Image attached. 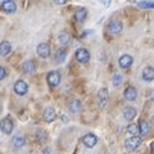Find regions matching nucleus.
Wrapping results in <instances>:
<instances>
[{
  "label": "nucleus",
  "mask_w": 154,
  "mask_h": 154,
  "mask_svg": "<svg viewBox=\"0 0 154 154\" xmlns=\"http://www.w3.org/2000/svg\"><path fill=\"white\" fill-rule=\"evenodd\" d=\"M36 51L38 57L44 58V59H46V58H49L50 54H51V49H50V45L46 44V42H40V44L37 45L36 48Z\"/></svg>",
  "instance_id": "obj_9"
},
{
  "label": "nucleus",
  "mask_w": 154,
  "mask_h": 154,
  "mask_svg": "<svg viewBox=\"0 0 154 154\" xmlns=\"http://www.w3.org/2000/svg\"><path fill=\"white\" fill-rule=\"evenodd\" d=\"M0 11L7 14H12L17 11V4L13 0H4L3 3H0Z\"/></svg>",
  "instance_id": "obj_8"
},
{
  "label": "nucleus",
  "mask_w": 154,
  "mask_h": 154,
  "mask_svg": "<svg viewBox=\"0 0 154 154\" xmlns=\"http://www.w3.org/2000/svg\"><path fill=\"white\" fill-rule=\"evenodd\" d=\"M141 143H143V139L140 136H131V137L126 139L125 146H126V149L128 152H134L141 145Z\"/></svg>",
  "instance_id": "obj_2"
},
{
  "label": "nucleus",
  "mask_w": 154,
  "mask_h": 154,
  "mask_svg": "<svg viewBox=\"0 0 154 154\" xmlns=\"http://www.w3.org/2000/svg\"><path fill=\"white\" fill-rule=\"evenodd\" d=\"M66 3H67V0H55V4H58V5H63Z\"/></svg>",
  "instance_id": "obj_29"
},
{
  "label": "nucleus",
  "mask_w": 154,
  "mask_h": 154,
  "mask_svg": "<svg viewBox=\"0 0 154 154\" xmlns=\"http://www.w3.org/2000/svg\"><path fill=\"white\" fill-rule=\"evenodd\" d=\"M137 5H139V7H141V8L152 9V8L154 7V3L150 2V0H149V2H139V3H137Z\"/></svg>",
  "instance_id": "obj_27"
},
{
  "label": "nucleus",
  "mask_w": 154,
  "mask_h": 154,
  "mask_svg": "<svg viewBox=\"0 0 154 154\" xmlns=\"http://www.w3.org/2000/svg\"><path fill=\"white\" fill-rule=\"evenodd\" d=\"M14 93H16L17 95L19 96H23V95H26L27 94V91H28V85L25 80H17L16 81V84H14Z\"/></svg>",
  "instance_id": "obj_7"
},
{
  "label": "nucleus",
  "mask_w": 154,
  "mask_h": 154,
  "mask_svg": "<svg viewBox=\"0 0 154 154\" xmlns=\"http://www.w3.org/2000/svg\"><path fill=\"white\" fill-rule=\"evenodd\" d=\"M75 57L79 63L86 64V63H89V60H90V51L86 49V48H79L75 53Z\"/></svg>",
  "instance_id": "obj_3"
},
{
  "label": "nucleus",
  "mask_w": 154,
  "mask_h": 154,
  "mask_svg": "<svg viewBox=\"0 0 154 154\" xmlns=\"http://www.w3.org/2000/svg\"><path fill=\"white\" fill-rule=\"evenodd\" d=\"M96 100H98V105L100 108H104L105 105L109 102V91L107 88H102L98 91V96H96Z\"/></svg>",
  "instance_id": "obj_6"
},
{
  "label": "nucleus",
  "mask_w": 154,
  "mask_h": 154,
  "mask_svg": "<svg viewBox=\"0 0 154 154\" xmlns=\"http://www.w3.org/2000/svg\"><path fill=\"white\" fill-rule=\"evenodd\" d=\"M122 30H123V23L119 19H113L107 26V31L110 35H119L122 32Z\"/></svg>",
  "instance_id": "obj_1"
},
{
  "label": "nucleus",
  "mask_w": 154,
  "mask_h": 154,
  "mask_svg": "<svg viewBox=\"0 0 154 154\" xmlns=\"http://www.w3.org/2000/svg\"><path fill=\"white\" fill-rule=\"evenodd\" d=\"M123 96H125V99L127 100V102H134V100H136L137 98V90L136 88H134V86H127L126 89H125L123 91Z\"/></svg>",
  "instance_id": "obj_13"
},
{
  "label": "nucleus",
  "mask_w": 154,
  "mask_h": 154,
  "mask_svg": "<svg viewBox=\"0 0 154 154\" xmlns=\"http://www.w3.org/2000/svg\"><path fill=\"white\" fill-rule=\"evenodd\" d=\"M122 114H123V118L126 119V121H132V119L137 116V110L135 109L134 107H130V105H128V107L123 108Z\"/></svg>",
  "instance_id": "obj_17"
},
{
  "label": "nucleus",
  "mask_w": 154,
  "mask_h": 154,
  "mask_svg": "<svg viewBox=\"0 0 154 154\" xmlns=\"http://www.w3.org/2000/svg\"><path fill=\"white\" fill-rule=\"evenodd\" d=\"M22 71H23V73H26V75H31V73H35V71H36V64H35V62L31 60V59H27L25 60L22 63Z\"/></svg>",
  "instance_id": "obj_15"
},
{
  "label": "nucleus",
  "mask_w": 154,
  "mask_h": 154,
  "mask_svg": "<svg viewBox=\"0 0 154 154\" xmlns=\"http://www.w3.org/2000/svg\"><path fill=\"white\" fill-rule=\"evenodd\" d=\"M58 41H59V44L63 45V46L68 45L69 42H71V33L67 32V31L60 32L59 35H58Z\"/></svg>",
  "instance_id": "obj_21"
},
{
  "label": "nucleus",
  "mask_w": 154,
  "mask_h": 154,
  "mask_svg": "<svg viewBox=\"0 0 154 154\" xmlns=\"http://www.w3.org/2000/svg\"><path fill=\"white\" fill-rule=\"evenodd\" d=\"M67 58V50L64 48H59L55 53V62L57 63H63Z\"/></svg>",
  "instance_id": "obj_23"
},
{
  "label": "nucleus",
  "mask_w": 154,
  "mask_h": 154,
  "mask_svg": "<svg viewBox=\"0 0 154 154\" xmlns=\"http://www.w3.org/2000/svg\"><path fill=\"white\" fill-rule=\"evenodd\" d=\"M49 152H50V149H44V154H49Z\"/></svg>",
  "instance_id": "obj_30"
},
{
  "label": "nucleus",
  "mask_w": 154,
  "mask_h": 154,
  "mask_svg": "<svg viewBox=\"0 0 154 154\" xmlns=\"http://www.w3.org/2000/svg\"><path fill=\"white\" fill-rule=\"evenodd\" d=\"M132 63H134V58L130 54H123L119 57V59H118V64L122 69H128L130 67L132 66Z\"/></svg>",
  "instance_id": "obj_12"
},
{
  "label": "nucleus",
  "mask_w": 154,
  "mask_h": 154,
  "mask_svg": "<svg viewBox=\"0 0 154 154\" xmlns=\"http://www.w3.org/2000/svg\"><path fill=\"white\" fill-rule=\"evenodd\" d=\"M141 77H143L144 81H146V82H152L154 80V69L152 67H145V68L143 69Z\"/></svg>",
  "instance_id": "obj_19"
},
{
  "label": "nucleus",
  "mask_w": 154,
  "mask_h": 154,
  "mask_svg": "<svg viewBox=\"0 0 154 154\" xmlns=\"http://www.w3.org/2000/svg\"><path fill=\"white\" fill-rule=\"evenodd\" d=\"M0 130L5 134V135H11L14 130V122L11 117H4L0 121Z\"/></svg>",
  "instance_id": "obj_5"
},
{
  "label": "nucleus",
  "mask_w": 154,
  "mask_h": 154,
  "mask_svg": "<svg viewBox=\"0 0 154 154\" xmlns=\"http://www.w3.org/2000/svg\"><path fill=\"white\" fill-rule=\"evenodd\" d=\"M126 131H127L128 135H132V136H137V135H139V127H137L136 123H130V125H127Z\"/></svg>",
  "instance_id": "obj_25"
},
{
  "label": "nucleus",
  "mask_w": 154,
  "mask_h": 154,
  "mask_svg": "<svg viewBox=\"0 0 154 154\" xmlns=\"http://www.w3.org/2000/svg\"><path fill=\"white\" fill-rule=\"evenodd\" d=\"M57 110L53 108V107H46L45 110H44V113H42V119L46 122V123H51V122H54L55 119H57Z\"/></svg>",
  "instance_id": "obj_10"
},
{
  "label": "nucleus",
  "mask_w": 154,
  "mask_h": 154,
  "mask_svg": "<svg viewBox=\"0 0 154 154\" xmlns=\"http://www.w3.org/2000/svg\"><path fill=\"white\" fill-rule=\"evenodd\" d=\"M122 80H123V77L121 73H114L113 77H112V81H113V85L114 86H118L119 84L122 82Z\"/></svg>",
  "instance_id": "obj_26"
},
{
  "label": "nucleus",
  "mask_w": 154,
  "mask_h": 154,
  "mask_svg": "<svg viewBox=\"0 0 154 154\" xmlns=\"http://www.w3.org/2000/svg\"><path fill=\"white\" fill-rule=\"evenodd\" d=\"M7 77V69L3 66H0V81H3Z\"/></svg>",
  "instance_id": "obj_28"
},
{
  "label": "nucleus",
  "mask_w": 154,
  "mask_h": 154,
  "mask_svg": "<svg viewBox=\"0 0 154 154\" xmlns=\"http://www.w3.org/2000/svg\"><path fill=\"white\" fill-rule=\"evenodd\" d=\"M75 21L76 22H84L88 18V9L86 8H80L75 12Z\"/></svg>",
  "instance_id": "obj_20"
},
{
  "label": "nucleus",
  "mask_w": 154,
  "mask_h": 154,
  "mask_svg": "<svg viewBox=\"0 0 154 154\" xmlns=\"http://www.w3.org/2000/svg\"><path fill=\"white\" fill-rule=\"evenodd\" d=\"M137 127H139V135H141V136H146L149 134V123L145 119H141V121L139 122Z\"/></svg>",
  "instance_id": "obj_22"
},
{
  "label": "nucleus",
  "mask_w": 154,
  "mask_h": 154,
  "mask_svg": "<svg viewBox=\"0 0 154 154\" xmlns=\"http://www.w3.org/2000/svg\"><path fill=\"white\" fill-rule=\"evenodd\" d=\"M46 81H48V84H49V86H51V88L58 86L62 81V76L59 73V71H57V69L50 71L49 73L46 75Z\"/></svg>",
  "instance_id": "obj_4"
},
{
  "label": "nucleus",
  "mask_w": 154,
  "mask_h": 154,
  "mask_svg": "<svg viewBox=\"0 0 154 154\" xmlns=\"http://www.w3.org/2000/svg\"><path fill=\"white\" fill-rule=\"evenodd\" d=\"M12 144H13V146L16 148V149H21L25 146V144H26V137H25V135H22V134H16V135H13V137H12Z\"/></svg>",
  "instance_id": "obj_16"
},
{
  "label": "nucleus",
  "mask_w": 154,
  "mask_h": 154,
  "mask_svg": "<svg viewBox=\"0 0 154 154\" xmlns=\"http://www.w3.org/2000/svg\"><path fill=\"white\" fill-rule=\"evenodd\" d=\"M68 110L72 114H79L82 110V103L80 99H72L68 104Z\"/></svg>",
  "instance_id": "obj_14"
},
{
  "label": "nucleus",
  "mask_w": 154,
  "mask_h": 154,
  "mask_svg": "<svg viewBox=\"0 0 154 154\" xmlns=\"http://www.w3.org/2000/svg\"><path fill=\"white\" fill-rule=\"evenodd\" d=\"M0 112H2V105H0Z\"/></svg>",
  "instance_id": "obj_31"
},
{
  "label": "nucleus",
  "mask_w": 154,
  "mask_h": 154,
  "mask_svg": "<svg viewBox=\"0 0 154 154\" xmlns=\"http://www.w3.org/2000/svg\"><path fill=\"white\" fill-rule=\"evenodd\" d=\"M12 53V44L8 40H3L0 42V55L8 57Z\"/></svg>",
  "instance_id": "obj_18"
},
{
  "label": "nucleus",
  "mask_w": 154,
  "mask_h": 154,
  "mask_svg": "<svg viewBox=\"0 0 154 154\" xmlns=\"http://www.w3.org/2000/svg\"><path fill=\"white\" fill-rule=\"evenodd\" d=\"M36 139H37V140L40 141L41 144L46 143V140H48V132L45 131V130H42V128L36 130Z\"/></svg>",
  "instance_id": "obj_24"
},
{
  "label": "nucleus",
  "mask_w": 154,
  "mask_h": 154,
  "mask_svg": "<svg viewBox=\"0 0 154 154\" xmlns=\"http://www.w3.org/2000/svg\"><path fill=\"white\" fill-rule=\"evenodd\" d=\"M96 143H98V136H96L95 134L93 132H89V134H86L85 136L82 137V144L86 146V148H94L96 145Z\"/></svg>",
  "instance_id": "obj_11"
}]
</instances>
